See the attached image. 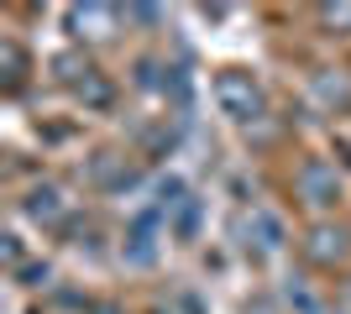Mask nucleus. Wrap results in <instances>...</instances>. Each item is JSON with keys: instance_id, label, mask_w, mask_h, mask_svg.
Returning a JSON list of instances; mask_svg holds the SVG:
<instances>
[{"instance_id": "1", "label": "nucleus", "mask_w": 351, "mask_h": 314, "mask_svg": "<svg viewBox=\"0 0 351 314\" xmlns=\"http://www.w3.org/2000/svg\"><path fill=\"white\" fill-rule=\"evenodd\" d=\"M215 100H220V110L236 116V120L263 116V84H257L247 68H220L215 74Z\"/></svg>"}, {"instance_id": "2", "label": "nucleus", "mask_w": 351, "mask_h": 314, "mask_svg": "<svg viewBox=\"0 0 351 314\" xmlns=\"http://www.w3.org/2000/svg\"><path fill=\"white\" fill-rule=\"evenodd\" d=\"M299 189H304L309 205H336V199H341V179H336V168H325L320 157H309V163L299 168Z\"/></svg>"}, {"instance_id": "3", "label": "nucleus", "mask_w": 351, "mask_h": 314, "mask_svg": "<svg viewBox=\"0 0 351 314\" xmlns=\"http://www.w3.org/2000/svg\"><path fill=\"white\" fill-rule=\"evenodd\" d=\"M27 215H37V220H53V215H63L58 189H37V194L27 199Z\"/></svg>"}, {"instance_id": "4", "label": "nucleus", "mask_w": 351, "mask_h": 314, "mask_svg": "<svg viewBox=\"0 0 351 314\" xmlns=\"http://www.w3.org/2000/svg\"><path fill=\"white\" fill-rule=\"evenodd\" d=\"M320 94L330 105H341V110H351V84L346 79H320Z\"/></svg>"}, {"instance_id": "5", "label": "nucleus", "mask_w": 351, "mask_h": 314, "mask_svg": "<svg viewBox=\"0 0 351 314\" xmlns=\"http://www.w3.org/2000/svg\"><path fill=\"white\" fill-rule=\"evenodd\" d=\"M320 21H325V27H351V5H325Z\"/></svg>"}]
</instances>
